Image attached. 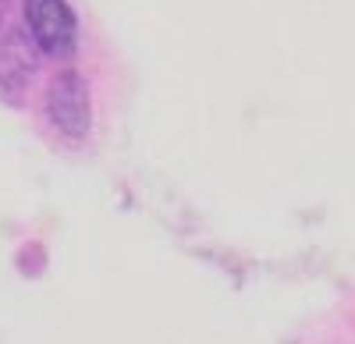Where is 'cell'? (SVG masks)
Returning a JSON list of instances; mask_svg holds the SVG:
<instances>
[{
    "mask_svg": "<svg viewBox=\"0 0 355 344\" xmlns=\"http://www.w3.org/2000/svg\"><path fill=\"white\" fill-rule=\"evenodd\" d=\"M25 25L46 57L64 61L78 46V21L68 0H25Z\"/></svg>",
    "mask_w": 355,
    "mask_h": 344,
    "instance_id": "obj_1",
    "label": "cell"
},
{
    "mask_svg": "<svg viewBox=\"0 0 355 344\" xmlns=\"http://www.w3.org/2000/svg\"><path fill=\"white\" fill-rule=\"evenodd\" d=\"M46 118L68 138H85L89 135V128H93V100H89V85H85L82 75L64 71V75H57L50 82Z\"/></svg>",
    "mask_w": 355,
    "mask_h": 344,
    "instance_id": "obj_2",
    "label": "cell"
}]
</instances>
